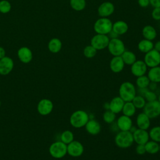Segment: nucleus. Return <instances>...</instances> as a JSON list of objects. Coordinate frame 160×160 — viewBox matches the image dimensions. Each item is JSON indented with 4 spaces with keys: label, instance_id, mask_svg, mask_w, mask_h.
Wrapping results in <instances>:
<instances>
[{
    "label": "nucleus",
    "instance_id": "nucleus-1",
    "mask_svg": "<svg viewBox=\"0 0 160 160\" xmlns=\"http://www.w3.org/2000/svg\"><path fill=\"white\" fill-rule=\"evenodd\" d=\"M137 90L135 86L129 81L122 82L119 88V96L124 101H132L136 96Z\"/></svg>",
    "mask_w": 160,
    "mask_h": 160
},
{
    "label": "nucleus",
    "instance_id": "nucleus-2",
    "mask_svg": "<svg viewBox=\"0 0 160 160\" xmlns=\"http://www.w3.org/2000/svg\"><path fill=\"white\" fill-rule=\"evenodd\" d=\"M89 119V116L87 112L83 110H77L71 115L69 122L72 127L81 128L85 126Z\"/></svg>",
    "mask_w": 160,
    "mask_h": 160
},
{
    "label": "nucleus",
    "instance_id": "nucleus-3",
    "mask_svg": "<svg viewBox=\"0 0 160 160\" xmlns=\"http://www.w3.org/2000/svg\"><path fill=\"white\" fill-rule=\"evenodd\" d=\"M114 142L116 145L119 148H128L131 147L134 142L132 134L129 131H120L116 134L114 138Z\"/></svg>",
    "mask_w": 160,
    "mask_h": 160
},
{
    "label": "nucleus",
    "instance_id": "nucleus-4",
    "mask_svg": "<svg viewBox=\"0 0 160 160\" xmlns=\"http://www.w3.org/2000/svg\"><path fill=\"white\" fill-rule=\"evenodd\" d=\"M112 22L108 18H100L97 19L93 26V29L96 34H106L112 30Z\"/></svg>",
    "mask_w": 160,
    "mask_h": 160
},
{
    "label": "nucleus",
    "instance_id": "nucleus-5",
    "mask_svg": "<svg viewBox=\"0 0 160 160\" xmlns=\"http://www.w3.org/2000/svg\"><path fill=\"white\" fill-rule=\"evenodd\" d=\"M50 155L56 159H61L67 154V144L62 141H56L51 144L49 148Z\"/></svg>",
    "mask_w": 160,
    "mask_h": 160
},
{
    "label": "nucleus",
    "instance_id": "nucleus-6",
    "mask_svg": "<svg viewBox=\"0 0 160 160\" xmlns=\"http://www.w3.org/2000/svg\"><path fill=\"white\" fill-rule=\"evenodd\" d=\"M108 49L112 56H121L126 51V48L123 41L118 38L109 40Z\"/></svg>",
    "mask_w": 160,
    "mask_h": 160
},
{
    "label": "nucleus",
    "instance_id": "nucleus-7",
    "mask_svg": "<svg viewBox=\"0 0 160 160\" xmlns=\"http://www.w3.org/2000/svg\"><path fill=\"white\" fill-rule=\"evenodd\" d=\"M144 112L150 119H154L160 116V103L158 100L147 102L143 108Z\"/></svg>",
    "mask_w": 160,
    "mask_h": 160
},
{
    "label": "nucleus",
    "instance_id": "nucleus-8",
    "mask_svg": "<svg viewBox=\"0 0 160 160\" xmlns=\"http://www.w3.org/2000/svg\"><path fill=\"white\" fill-rule=\"evenodd\" d=\"M110 39L106 34H96L91 39L90 44L96 50H102L108 48Z\"/></svg>",
    "mask_w": 160,
    "mask_h": 160
},
{
    "label": "nucleus",
    "instance_id": "nucleus-9",
    "mask_svg": "<svg viewBox=\"0 0 160 160\" xmlns=\"http://www.w3.org/2000/svg\"><path fill=\"white\" fill-rule=\"evenodd\" d=\"M144 62L148 68H153L160 64V52L152 49L149 52L145 53Z\"/></svg>",
    "mask_w": 160,
    "mask_h": 160
},
{
    "label": "nucleus",
    "instance_id": "nucleus-10",
    "mask_svg": "<svg viewBox=\"0 0 160 160\" xmlns=\"http://www.w3.org/2000/svg\"><path fill=\"white\" fill-rule=\"evenodd\" d=\"M83 152L84 146L79 141L74 140L67 145V154L72 157H79Z\"/></svg>",
    "mask_w": 160,
    "mask_h": 160
},
{
    "label": "nucleus",
    "instance_id": "nucleus-11",
    "mask_svg": "<svg viewBox=\"0 0 160 160\" xmlns=\"http://www.w3.org/2000/svg\"><path fill=\"white\" fill-rule=\"evenodd\" d=\"M148 66L142 60H136L131 66V72L136 77H139L147 72Z\"/></svg>",
    "mask_w": 160,
    "mask_h": 160
},
{
    "label": "nucleus",
    "instance_id": "nucleus-12",
    "mask_svg": "<svg viewBox=\"0 0 160 160\" xmlns=\"http://www.w3.org/2000/svg\"><path fill=\"white\" fill-rule=\"evenodd\" d=\"M114 10V6L111 2L105 1L99 6L98 8V13L101 18H108L113 14Z\"/></svg>",
    "mask_w": 160,
    "mask_h": 160
},
{
    "label": "nucleus",
    "instance_id": "nucleus-13",
    "mask_svg": "<svg viewBox=\"0 0 160 160\" xmlns=\"http://www.w3.org/2000/svg\"><path fill=\"white\" fill-rule=\"evenodd\" d=\"M37 109L40 114L42 116L48 115L53 109V103L48 99H42L38 102Z\"/></svg>",
    "mask_w": 160,
    "mask_h": 160
},
{
    "label": "nucleus",
    "instance_id": "nucleus-14",
    "mask_svg": "<svg viewBox=\"0 0 160 160\" xmlns=\"http://www.w3.org/2000/svg\"><path fill=\"white\" fill-rule=\"evenodd\" d=\"M13 68L14 61L11 58L4 56L0 59V74L7 75L9 74Z\"/></svg>",
    "mask_w": 160,
    "mask_h": 160
},
{
    "label": "nucleus",
    "instance_id": "nucleus-15",
    "mask_svg": "<svg viewBox=\"0 0 160 160\" xmlns=\"http://www.w3.org/2000/svg\"><path fill=\"white\" fill-rule=\"evenodd\" d=\"M133 139L137 144H145L149 140V132L147 130L138 128L133 133Z\"/></svg>",
    "mask_w": 160,
    "mask_h": 160
},
{
    "label": "nucleus",
    "instance_id": "nucleus-16",
    "mask_svg": "<svg viewBox=\"0 0 160 160\" xmlns=\"http://www.w3.org/2000/svg\"><path fill=\"white\" fill-rule=\"evenodd\" d=\"M132 125V121L131 117L124 114L119 116L116 121V126L118 128L122 131H129Z\"/></svg>",
    "mask_w": 160,
    "mask_h": 160
},
{
    "label": "nucleus",
    "instance_id": "nucleus-17",
    "mask_svg": "<svg viewBox=\"0 0 160 160\" xmlns=\"http://www.w3.org/2000/svg\"><path fill=\"white\" fill-rule=\"evenodd\" d=\"M17 54L20 61L25 64L30 62L32 59V52L31 50L26 46L20 48L18 50Z\"/></svg>",
    "mask_w": 160,
    "mask_h": 160
},
{
    "label": "nucleus",
    "instance_id": "nucleus-18",
    "mask_svg": "<svg viewBox=\"0 0 160 160\" xmlns=\"http://www.w3.org/2000/svg\"><path fill=\"white\" fill-rule=\"evenodd\" d=\"M84 127L87 132L93 136L99 134L101 130L100 123L94 119H89Z\"/></svg>",
    "mask_w": 160,
    "mask_h": 160
},
{
    "label": "nucleus",
    "instance_id": "nucleus-19",
    "mask_svg": "<svg viewBox=\"0 0 160 160\" xmlns=\"http://www.w3.org/2000/svg\"><path fill=\"white\" fill-rule=\"evenodd\" d=\"M124 62L121 56H113L109 62V68L112 72L119 73L121 72L124 68Z\"/></svg>",
    "mask_w": 160,
    "mask_h": 160
},
{
    "label": "nucleus",
    "instance_id": "nucleus-20",
    "mask_svg": "<svg viewBox=\"0 0 160 160\" xmlns=\"http://www.w3.org/2000/svg\"><path fill=\"white\" fill-rule=\"evenodd\" d=\"M124 102H125L119 96H116L109 102V109L116 114H119L122 111Z\"/></svg>",
    "mask_w": 160,
    "mask_h": 160
},
{
    "label": "nucleus",
    "instance_id": "nucleus-21",
    "mask_svg": "<svg viewBox=\"0 0 160 160\" xmlns=\"http://www.w3.org/2000/svg\"><path fill=\"white\" fill-rule=\"evenodd\" d=\"M136 125L138 128L147 130L151 125V119L144 113H139L136 118Z\"/></svg>",
    "mask_w": 160,
    "mask_h": 160
},
{
    "label": "nucleus",
    "instance_id": "nucleus-22",
    "mask_svg": "<svg viewBox=\"0 0 160 160\" xmlns=\"http://www.w3.org/2000/svg\"><path fill=\"white\" fill-rule=\"evenodd\" d=\"M128 25L125 21L119 20L112 24V30L119 36L126 34L128 31Z\"/></svg>",
    "mask_w": 160,
    "mask_h": 160
},
{
    "label": "nucleus",
    "instance_id": "nucleus-23",
    "mask_svg": "<svg viewBox=\"0 0 160 160\" xmlns=\"http://www.w3.org/2000/svg\"><path fill=\"white\" fill-rule=\"evenodd\" d=\"M142 34L144 39L152 41L157 36V31L151 25H146L142 29Z\"/></svg>",
    "mask_w": 160,
    "mask_h": 160
},
{
    "label": "nucleus",
    "instance_id": "nucleus-24",
    "mask_svg": "<svg viewBox=\"0 0 160 160\" xmlns=\"http://www.w3.org/2000/svg\"><path fill=\"white\" fill-rule=\"evenodd\" d=\"M62 44L61 41L57 38H54L50 39L48 44V50L52 53L59 52L62 48Z\"/></svg>",
    "mask_w": 160,
    "mask_h": 160
},
{
    "label": "nucleus",
    "instance_id": "nucleus-25",
    "mask_svg": "<svg viewBox=\"0 0 160 160\" xmlns=\"http://www.w3.org/2000/svg\"><path fill=\"white\" fill-rule=\"evenodd\" d=\"M147 76L151 82H154L156 83L160 82V66H158L151 68L148 72Z\"/></svg>",
    "mask_w": 160,
    "mask_h": 160
},
{
    "label": "nucleus",
    "instance_id": "nucleus-26",
    "mask_svg": "<svg viewBox=\"0 0 160 160\" xmlns=\"http://www.w3.org/2000/svg\"><path fill=\"white\" fill-rule=\"evenodd\" d=\"M154 48V43L152 41H149L146 39L141 40L138 44V48L139 51L143 53H146L149 51L152 50Z\"/></svg>",
    "mask_w": 160,
    "mask_h": 160
},
{
    "label": "nucleus",
    "instance_id": "nucleus-27",
    "mask_svg": "<svg viewBox=\"0 0 160 160\" xmlns=\"http://www.w3.org/2000/svg\"><path fill=\"white\" fill-rule=\"evenodd\" d=\"M124 64L131 66L137 59L136 54L131 51H125L121 56Z\"/></svg>",
    "mask_w": 160,
    "mask_h": 160
},
{
    "label": "nucleus",
    "instance_id": "nucleus-28",
    "mask_svg": "<svg viewBox=\"0 0 160 160\" xmlns=\"http://www.w3.org/2000/svg\"><path fill=\"white\" fill-rule=\"evenodd\" d=\"M136 108L134 106L132 101H129V102H124V104L123 106L121 112L125 116L132 117V116L134 115V114L136 113Z\"/></svg>",
    "mask_w": 160,
    "mask_h": 160
},
{
    "label": "nucleus",
    "instance_id": "nucleus-29",
    "mask_svg": "<svg viewBox=\"0 0 160 160\" xmlns=\"http://www.w3.org/2000/svg\"><path fill=\"white\" fill-rule=\"evenodd\" d=\"M146 152L150 154H155L159 152V143L154 141H148L145 144Z\"/></svg>",
    "mask_w": 160,
    "mask_h": 160
},
{
    "label": "nucleus",
    "instance_id": "nucleus-30",
    "mask_svg": "<svg viewBox=\"0 0 160 160\" xmlns=\"http://www.w3.org/2000/svg\"><path fill=\"white\" fill-rule=\"evenodd\" d=\"M69 4L72 9L76 11L84 10L86 6V0H70Z\"/></svg>",
    "mask_w": 160,
    "mask_h": 160
},
{
    "label": "nucleus",
    "instance_id": "nucleus-31",
    "mask_svg": "<svg viewBox=\"0 0 160 160\" xmlns=\"http://www.w3.org/2000/svg\"><path fill=\"white\" fill-rule=\"evenodd\" d=\"M149 138L158 143L160 142V126H156L152 128L148 132Z\"/></svg>",
    "mask_w": 160,
    "mask_h": 160
},
{
    "label": "nucleus",
    "instance_id": "nucleus-32",
    "mask_svg": "<svg viewBox=\"0 0 160 160\" xmlns=\"http://www.w3.org/2000/svg\"><path fill=\"white\" fill-rule=\"evenodd\" d=\"M150 80L146 75L138 77L136 80V84L138 88H146L150 83Z\"/></svg>",
    "mask_w": 160,
    "mask_h": 160
},
{
    "label": "nucleus",
    "instance_id": "nucleus-33",
    "mask_svg": "<svg viewBox=\"0 0 160 160\" xmlns=\"http://www.w3.org/2000/svg\"><path fill=\"white\" fill-rule=\"evenodd\" d=\"M60 139L61 141L68 145L71 142L74 141V134L72 131L69 130H66L61 133Z\"/></svg>",
    "mask_w": 160,
    "mask_h": 160
},
{
    "label": "nucleus",
    "instance_id": "nucleus-34",
    "mask_svg": "<svg viewBox=\"0 0 160 160\" xmlns=\"http://www.w3.org/2000/svg\"><path fill=\"white\" fill-rule=\"evenodd\" d=\"M132 102L136 109H143L144 106L146 104V101L145 98L140 95H136L134 99L132 100Z\"/></svg>",
    "mask_w": 160,
    "mask_h": 160
},
{
    "label": "nucleus",
    "instance_id": "nucleus-35",
    "mask_svg": "<svg viewBox=\"0 0 160 160\" xmlns=\"http://www.w3.org/2000/svg\"><path fill=\"white\" fill-rule=\"evenodd\" d=\"M116 118V114L112 112L111 110H106L103 113L102 118L103 121L107 124H112L114 122Z\"/></svg>",
    "mask_w": 160,
    "mask_h": 160
},
{
    "label": "nucleus",
    "instance_id": "nucleus-36",
    "mask_svg": "<svg viewBox=\"0 0 160 160\" xmlns=\"http://www.w3.org/2000/svg\"><path fill=\"white\" fill-rule=\"evenodd\" d=\"M98 50H96L92 46L91 44L86 46L83 49V54L86 58H92L97 54Z\"/></svg>",
    "mask_w": 160,
    "mask_h": 160
},
{
    "label": "nucleus",
    "instance_id": "nucleus-37",
    "mask_svg": "<svg viewBox=\"0 0 160 160\" xmlns=\"http://www.w3.org/2000/svg\"><path fill=\"white\" fill-rule=\"evenodd\" d=\"M11 9V4L8 0H0V12L7 14Z\"/></svg>",
    "mask_w": 160,
    "mask_h": 160
},
{
    "label": "nucleus",
    "instance_id": "nucleus-38",
    "mask_svg": "<svg viewBox=\"0 0 160 160\" xmlns=\"http://www.w3.org/2000/svg\"><path fill=\"white\" fill-rule=\"evenodd\" d=\"M144 98H145L146 102H151V101H154L157 100L158 96H157L156 94L154 92V91H151L149 89L145 93Z\"/></svg>",
    "mask_w": 160,
    "mask_h": 160
},
{
    "label": "nucleus",
    "instance_id": "nucleus-39",
    "mask_svg": "<svg viewBox=\"0 0 160 160\" xmlns=\"http://www.w3.org/2000/svg\"><path fill=\"white\" fill-rule=\"evenodd\" d=\"M151 16L152 19L156 21L160 20V8H154L151 12Z\"/></svg>",
    "mask_w": 160,
    "mask_h": 160
},
{
    "label": "nucleus",
    "instance_id": "nucleus-40",
    "mask_svg": "<svg viewBox=\"0 0 160 160\" xmlns=\"http://www.w3.org/2000/svg\"><path fill=\"white\" fill-rule=\"evenodd\" d=\"M136 152L139 155L144 154L146 152L144 144H138L136 147Z\"/></svg>",
    "mask_w": 160,
    "mask_h": 160
},
{
    "label": "nucleus",
    "instance_id": "nucleus-41",
    "mask_svg": "<svg viewBox=\"0 0 160 160\" xmlns=\"http://www.w3.org/2000/svg\"><path fill=\"white\" fill-rule=\"evenodd\" d=\"M138 3L141 8H146L150 4L149 0H138Z\"/></svg>",
    "mask_w": 160,
    "mask_h": 160
},
{
    "label": "nucleus",
    "instance_id": "nucleus-42",
    "mask_svg": "<svg viewBox=\"0 0 160 160\" xmlns=\"http://www.w3.org/2000/svg\"><path fill=\"white\" fill-rule=\"evenodd\" d=\"M149 2L153 8H160V0H149Z\"/></svg>",
    "mask_w": 160,
    "mask_h": 160
},
{
    "label": "nucleus",
    "instance_id": "nucleus-43",
    "mask_svg": "<svg viewBox=\"0 0 160 160\" xmlns=\"http://www.w3.org/2000/svg\"><path fill=\"white\" fill-rule=\"evenodd\" d=\"M149 90L148 88H138V90L137 91V92H138V95L142 96L144 97L145 93Z\"/></svg>",
    "mask_w": 160,
    "mask_h": 160
},
{
    "label": "nucleus",
    "instance_id": "nucleus-44",
    "mask_svg": "<svg viewBox=\"0 0 160 160\" xmlns=\"http://www.w3.org/2000/svg\"><path fill=\"white\" fill-rule=\"evenodd\" d=\"M118 36L115 32H114L112 30H111L108 34V36L109 37V38L111 39H114V38H118Z\"/></svg>",
    "mask_w": 160,
    "mask_h": 160
},
{
    "label": "nucleus",
    "instance_id": "nucleus-45",
    "mask_svg": "<svg viewBox=\"0 0 160 160\" xmlns=\"http://www.w3.org/2000/svg\"><path fill=\"white\" fill-rule=\"evenodd\" d=\"M157 88V83L154 82H150L149 86H148V89L151 91H154Z\"/></svg>",
    "mask_w": 160,
    "mask_h": 160
},
{
    "label": "nucleus",
    "instance_id": "nucleus-46",
    "mask_svg": "<svg viewBox=\"0 0 160 160\" xmlns=\"http://www.w3.org/2000/svg\"><path fill=\"white\" fill-rule=\"evenodd\" d=\"M153 49H154L155 50H156L157 51L160 52V40L156 41L154 44V48Z\"/></svg>",
    "mask_w": 160,
    "mask_h": 160
},
{
    "label": "nucleus",
    "instance_id": "nucleus-47",
    "mask_svg": "<svg viewBox=\"0 0 160 160\" xmlns=\"http://www.w3.org/2000/svg\"><path fill=\"white\" fill-rule=\"evenodd\" d=\"M6 56V51L4 48L0 46V59Z\"/></svg>",
    "mask_w": 160,
    "mask_h": 160
},
{
    "label": "nucleus",
    "instance_id": "nucleus-48",
    "mask_svg": "<svg viewBox=\"0 0 160 160\" xmlns=\"http://www.w3.org/2000/svg\"><path fill=\"white\" fill-rule=\"evenodd\" d=\"M138 129V127H136V126H132V127L131 128V129H129V131L132 134L136 129Z\"/></svg>",
    "mask_w": 160,
    "mask_h": 160
},
{
    "label": "nucleus",
    "instance_id": "nucleus-49",
    "mask_svg": "<svg viewBox=\"0 0 160 160\" xmlns=\"http://www.w3.org/2000/svg\"><path fill=\"white\" fill-rule=\"evenodd\" d=\"M104 108H105L106 110L109 109V102H106V103L104 104Z\"/></svg>",
    "mask_w": 160,
    "mask_h": 160
},
{
    "label": "nucleus",
    "instance_id": "nucleus-50",
    "mask_svg": "<svg viewBox=\"0 0 160 160\" xmlns=\"http://www.w3.org/2000/svg\"><path fill=\"white\" fill-rule=\"evenodd\" d=\"M157 100H158V102L160 103V94H159V96H158V98H157Z\"/></svg>",
    "mask_w": 160,
    "mask_h": 160
},
{
    "label": "nucleus",
    "instance_id": "nucleus-51",
    "mask_svg": "<svg viewBox=\"0 0 160 160\" xmlns=\"http://www.w3.org/2000/svg\"><path fill=\"white\" fill-rule=\"evenodd\" d=\"M159 151H160V142L159 143Z\"/></svg>",
    "mask_w": 160,
    "mask_h": 160
},
{
    "label": "nucleus",
    "instance_id": "nucleus-52",
    "mask_svg": "<svg viewBox=\"0 0 160 160\" xmlns=\"http://www.w3.org/2000/svg\"><path fill=\"white\" fill-rule=\"evenodd\" d=\"M0 106H1V101H0Z\"/></svg>",
    "mask_w": 160,
    "mask_h": 160
}]
</instances>
